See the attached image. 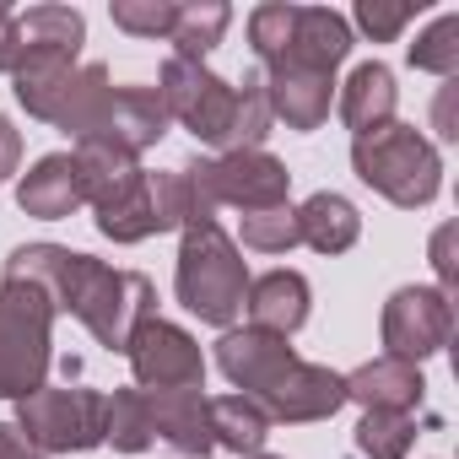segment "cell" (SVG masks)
Masks as SVG:
<instances>
[{
  "mask_svg": "<svg viewBox=\"0 0 459 459\" xmlns=\"http://www.w3.org/2000/svg\"><path fill=\"white\" fill-rule=\"evenodd\" d=\"M12 281H39L55 298V314H76L98 346L125 351L130 335L157 319V287L141 271H114L92 255H76L65 244H22L6 260Z\"/></svg>",
  "mask_w": 459,
  "mask_h": 459,
  "instance_id": "obj_1",
  "label": "cell"
},
{
  "mask_svg": "<svg viewBox=\"0 0 459 459\" xmlns=\"http://www.w3.org/2000/svg\"><path fill=\"white\" fill-rule=\"evenodd\" d=\"M17 28H22V60L12 71V92L33 119L55 125V114L76 82L87 17L76 6H28V12H17Z\"/></svg>",
  "mask_w": 459,
  "mask_h": 459,
  "instance_id": "obj_2",
  "label": "cell"
},
{
  "mask_svg": "<svg viewBox=\"0 0 459 459\" xmlns=\"http://www.w3.org/2000/svg\"><path fill=\"white\" fill-rule=\"evenodd\" d=\"M249 265L238 255V244L221 233L216 221H195L184 227V244H178V303L200 319V325H216V330H233L238 314H244V298H249Z\"/></svg>",
  "mask_w": 459,
  "mask_h": 459,
  "instance_id": "obj_3",
  "label": "cell"
},
{
  "mask_svg": "<svg viewBox=\"0 0 459 459\" xmlns=\"http://www.w3.org/2000/svg\"><path fill=\"white\" fill-rule=\"evenodd\" d=\"M184 189H189V216L195 221H216L221 205H238L244 216L249 211H271V205H287L292 195V173L281 157H271L265 146L260 152H221V157H195L178 168Z\"/></svg>",
  "mask_w": 459,
  "mask_h": 459,
  "instance_id": "obj_4",
  "label": "cell"
},
{
  "mask_svg": "<svg viewBox=\"0 0 459 459\" xmlns=\"http://www.w3.org/2000/svg\"><path fill=\"white\" fill-rule=\"evenodd\" d=\"M351 168L368 189H378L389 205L400 211H421L437 200V184H443V157L437 146L416 130V125H384L373 135H357L351 141Z\"/></svg>",
  "mask_w": 459,
  "mask_h": 459,
  "instance_id": "obj_5",
  "label": "cell"
},
{
  "mask_svg": "<svg viewBox=\"0 0 459 459\" xmlns=\"http://www.w3.org/2000/svg\"><path fill=\"white\" fill-rule=\"evenodd\" d=\"M55 298L39 281H0V400H28L49 378Z\"/></svg>",
  "mask_w": 459,
  "mask_h": 459,
  "instance_id": "obj_6",
  "label": "cell"
},
{
  "mask_svg": "<svg viewBox=\"0 0 459 459\" xmlns=\"http://www.w3.org/2000/svg\"><path fill=\"white\" fill-rule=\"evenodd\" d=\"M44 459L49 454H87L103 443V394L98 389H33L28 400H17V421H12Z\"/></svg>",
  "mask_w": 459,
  "mask_h": 459,
  "instance_id": "obj_7",
  "label": "cell"
},
{
  "mask_svg": "<svg viewBox=\"0 0 459 459\" xmlns=\"http://www.w3.org/2000/svg\"><path fill=\"white\" fill-rule=\"evenodd\" d=\"M157 98H162L168 119H178L195 141L227 152V130H233V87H227L216 71H205L200 60H178L173 55L162 65Z\"/></svg>",
  "mask_w": 459,
  "mask_h": 459,
  "instance_id": "obj_8",
  "label": "cell"
},
{
  "mask_svg": "<svg viewBox=\"0 0 459 459\" xmlns=\"http://www.w3.org/2000/svg\"><path fill=\"white\" fill-rule=\"evenodd\" d=\"M130 373H135V389L146 394H162V389H205V357H200V341L168 319H146L130 346Z\"/></svg>",
  "mask_w": 459,
  "mask_h": 459,
  "instance_id": "obj_9",
  "label": "cell"
},
{
  "mask_svg": "<svg viewBox=\"0 0 459 459\" xmlns=\"http://www.w3.org/2000/svg\"><path fill=\"white\" fill-rule=\"evenodd\" d=\"M454 335V308L437 287H400L384 303V357L421 368Z\"/></svg>",
  "mask_w": 459,
  "mask_h": 459,
  "instance_id": "obj_10",
  "label": "cell"
},
{
  "mask_svg": "<svg viewBox=\"0 0 459 459\" xmlns=\"http://www.w3.org/2000/svg\"><path fill=\"white\" fill-rule=\"evenodd\" d=\"M255 405H260L271 421H325V416H335V411L346 405V373L298 357L292 368H281V373L255 394Z\"/></svg>",
  "mask_w": 459,
  "mask_h": 459,
  "instance_id": "obj_11",
  "label": "cell"
},
{
  "mask_svg": "<svg viewBox=\"0 0 459 459\" xmlns=\"http://www.w3.org/2000/svg\"><path fill=\"white\" fill-rule=\"evenodd\" d=\"M298 362V351L281 341V335H265V330H255V325H233V330H221V341H216V368L227 373V384H233L238 394H260L281 368H292Z\"/></svg>",
  "mask_w": 459,
  "mask_h": 459,
  "instance_id": "obj_12",
  "label": "cell"
},
{
  "mask_svg": "<svg viewBox=\"0 0 459 459\" xmlns=\"http://www.w3.org/2000/svg\"><path fill=\"white\" fill-rule=\"evenodd\" d=\"M260 76H265L271 119H281L287 130H319L330 119L335 76L308 71V65H260Z\"/></svg>",
  "mask_w": 459,
  "mask_h": 459,
  "instance_id": "obj_13",
  "label": "cell"
},
{
  "mask_svg": "<svg viewBox=\"0 0 459 459\" xmlns=\"http://www.w3.org/2000/svg\"><path fill=\"white\" fill-rule=\"evenodd\" d=\"M168 125H173V119H168L157 87H114L108 114H103V130H98L92 141H108V146L141 157V152H152V146L168 135Z\"/></svg>",
  "mask_w": 459,
  "mask_h": 459,
  "instance_id": "obj_14",
  "label": "cell"
},
{
  "mask_svg": "<svg viewBox=\"0 0 459 459\" xmlns=\"http://www.w3.org/2000/svg\"><path fill=\"white\" fill-rule=\"evenodd\" d=\"M17 205L39 221H65L71 211L87 205V189H82V168L71 152H49L39 157L22 178H17Z\"/></svg>",
  "mask_w": 459,
  "mask_h": 459,
  "instance_id": "obj_15",
  "label": "cell"
},
{
  "mask_svg": "<svg viewBox=\"0 0 459 459\" xmlns=\"http://www.w3.org/2000/svg\"><path fill=\"white\" fill-rule=\"evenodd\" d=\"M308 303H314V292H308V281H303L298 271H265V276L249 281L244 314H249L255 330L292 341V335L308 325Z\"/></svg>",
  "mask_w": 459,
  "mask_h": 459,
  "instance_id": "obj_16",
  "label": "cell"
},
{
  "mask_svg": "<svg viewBox=\"0 0 459 459\" xmlns=\"http://www.w3.org/2000/svg\"><path fill=\"white\" fill-rule=\"evenodd\" d=\"M346 55H351V22L341 12H330V6H298L292 39H287L276 65H308V71L335 76V65Z\"/></svg>",
  "mask_w": 459,
  "mask_h": 459,
  "instance_id": "obj_17",
  "label": "cell"
},
{
  "mask_svg": "<svg viewBox=\"0 0 459 459\" xmlns=\"http://www.w3.org/2000/svg\"><path fill=\"white\" fill-rule=\"evenodd\" d=\"M146 394V389H141ZM152 405V432L168 437L184 459H205L216 448V432H211V400L200 389H162V394H146Z\"/></svg>",
  "mask_w": 459,
  "mask_h": 459,
  "instance_id": "obj_18",
  "label": "cell"
},
{
  "mask_svg": "<svg viewBox=\"0 0 459 459\" xmlns=\"http://www.w3.org/2000/svg\"><path fill=\"white\" fill-rule=\"evenodd\" d=\"M421 400H427V378L411 362L373 357L357 373H346V405H362V411H416Z\"/></svg>",
  "mask_w": 459,
  "mask_h": 459,
  "instance_id": "obj_19",
  "label": "cell"
},
{
  "mask_svg": "<svg viewBox=\"0 0 459 459\" xmlns=\"http://www.w3.org/2000/svg\"><path fill=\"white\" fill-rule=\"evenodd\" d=\"M394 108H400V87H394V71L368 60L346 76L341 87V119L351 135H373L384 125H394Z\"/></svg>",
  "mask_w": 459,
  "mask_h": 459,
  "instance_id": "obj_20",
  "label": "cell"
},
{
  "mask_svg": "<svg viewBox=\"0 0 459 459\" xmlns=\"http://www.w3.org/2000/svg\"><path fill=\"white\" fill-rule=\"evenodd\" d=\"M298 238L319 255H346L357 238H362V211L335 195V189H319L298 205Z\"/></svg>",
  "mask_w": 459,
  "mask_h": 459,
  "instance_id": "obj_21",
  "label": "cell"
},
{
  "mask_svg": "<svg viewBox=\"0 0 459 459\" xmlns=\"http://www.w3.org/2000/svg\"><path fill=\"white\" fill-rule=\"evenodd\" d=\"M98 211V233L114 238V244H141L157 233V211H152V173H130L108 200L92 205Z\"/></svg>",
  "mask_w": 459,
  "mask_h": 459,
  "instance_id": "obj_22",
  "label": "cell"
},
{
  "mask_svg": "<svg viewBox=\"0 0 459 459\" xmlns=\"http://www.w3.org/2000/svg\"><path fill=\"white\" fill-rule=\"evenodd\" d=\"M211 432H216V448H233L238 459H249V454H265L271 416L249 394H216L211 400Z\"/></svg>",
  "mask_w": 459,
  "mask_h": 459,
  "instance_id": "obj_23",
  "label": "cell"
},
{
  "mask_svg": "<svg viewBox=\"0 0 459 459\" xmlns=\"http://www.w3.org/2000/svg\"><path fill=\"white\" fill-rule=\"evenodd\" d=\"M108 98H114L108 65H82L76 82H71V92H65V103H60V114H55V125H60L65 135H76V141H92V135L103 130Z\"/></svg>",
  "mask_w": 459,
  "mask_h": 459,
  "instance_id": "obj_24",
  "label": "cell"
},
{
  "mask_svg": "<svg viewBox=\"0 0 459 459\" xmlns=\"http://www.w3.org/2000/svg\"><path fill=\"white\" fill-rule=\"evenodd\" d=\"M227 28H233V6H221V0H189V6H178L168 39H173L178 60H200L205 65V55L221 44Z\"/></svg>",
  "mask_w": 459,
  "mask_h": 459,
  "instance_id": "obj_25",
  "label": "cell"
},
{
  "mask_svg": "<svg viewBox=\"0 0 459 459\" xmlns=\"http://www.w3.org/2000/svg\"><path fill=\"white\" fill-rule=\"evenodd\" d=\"M152 405L141 389H114L103 394V443H114L119 454H141L152 448Z\"/></svg>",
  "mask_w": 459,
  "mask_h": 459,
  "instance_id": "obj_26",
  "label": "cell"
},
{
  "mask_svg": "<svg viewBox=\"0 0 459 459\" xmlns=\"http://www.w3.org/2000/svg\"><path fill=\"white\" fill-rule=\"evenodd\" d=\"M265 135H271V98H265V76L249 71L244 87H233V130H227V152H260Z\"/></svg>",
  "mask_w": 459,
  "mask_h": 459,
  "instance_id": "obj_27",
  "label": "cell"
},
{
  "mask_svg": "<svg viewBox=\"0 0 459 459\" xmlns=\"http://www.w3.org/2000/svg\"><path fill=\"white\" fill-rule=\"evenodd\" d=\"M411 443H416V416L411 411H362L357 448L368 459H405Z\"/></svg>",
  "mask_w": 459,
  "mask_h": 459,
  "instance_id": "obj_28",
  "label": "cell"
},
{
  "mask_svg": "<svg viewBox=\"0 0 459 459\" xmlns=\"http://www.w3.org/2000/svg\"><path fill=\"white\" fill-rule=\"evenodd\" d=\"M238 233H244V249H260V255H287L298 249V205H271V211H249L238 216Z\"/></svg>",
  "mask_w": 459,
  "mask_h": 459,
  "instance_id": "obj_29",
  "label": "cell"
},
{
  "mask_svg": "<svg viewBox=\"0 0 459 459\" xmlns=\"http://www.w3.org/2000/svg\"><path fill=\"white\" fill-rule=\"evenodd\" d=\"M411 65L416 71H427V76H459V17L454 12H443L416 44H411Z\"/></svg>",
  "mask_w": 459,
  "mask_h": 459,
  "instance_id": "obj_30",
  "label": "cell"
},
{
  "mask_svg": "<svg viewBox=\"0 0 459 459\" xmlns=\"http://www.w3.org/2000/svg\"><path fill=\"white\" fill-rule=\"evenodd\" d=\"M292 22H298V6H281V0L249 12V44H255V60L260 65H276L281 60V49L292 39Z\"/></svg>",
  "mask_w": 459,
  "mask_h": 459,
  "instance_id": "obj_31",
  "label": "cell"
},
{
  "mask_svg": "<svg viewBox=\"0 0 459 459\" xmlns=\"http://www.w3.org/2000/svg\"><path fill=\"white\" fill-rule=\"evenodd\" d=\"M108 17H114V28L130 33V39H168L178 6H173V0H114Z\"/></svg>",
  "mask_w": 459,
  "mask_h": 459,
  "instance_id": "obj_32",
  "label": "cell"
},
{
  "mask_svg": "<svg viewBox=\"0 0 459 459\" xmlns=\"http://www.w3.org/2000/svg\"><path fill=\"white\" fill-rule=\"evenodd\" d=\"M421 12V0L411 6V0H362L357 6V28L373 39V44H389V39H400L405 33V22Z\"/></svg>",
  "mask_w": 459,
  "mask_h": 459,
  "instance_id": "obj_33",
  "label": "cell"
},
{
  "mask_svg": "<svg viewBox=\"0 0 459 459\" xmlns=\"http://www.w3.org/2000/svg\"><path fill=\"white\" fill-rule=\"evenodd\" d=\"M454 244H459V221H443L432 233V271H437V292L454 303V287H459V260H454Z\"/></svg>",
  "mask_w": 459,
  "mask_h": 459,
  "instance_id": "obj_34",
  "label": "cell"
},
{
  "mask_svg": "<svg viewBox=\"0 0 459 459\" xmlns=\"http://www.w3.org/2000/svg\"><path fill=\"white\" fill-rule=\"evenodd\" d=\"M454 103H459V82L448 76V82H443V92H437V103H432V130H437L443 141H459V119H454Z\"/></svg>",
  "mask_w": 459,
  "mask_h": 459,
  "instance_id": "obj_35",
  "label": "cell"
},
{
  "mask_svg": "<svg viewBox=\"0 0 459 459\" xmlns=\"http://www.w3.org/2000/svg\"><path fill=\"white\" fill-rule=\"evenodd\" d=\"M17 60H22V28L12 6H0V71H17Z\"/></svg>",
  "mask_w": 459,
  "mask_h": 459,
  "instance_id": "obj_36",
  "label": "cell"
},
{
  "mask_svg": "<svg viewBox=\"0 0 459 459\" xmlns=\"http://www.w3.org/2000/svg\"><path fill=\"white\" fill-rule=\"evenodd\" d=\"M17 162H22V135H17V125L6 114H0V184L17 173Z\"/></svg>",
  "mask_w": 459,
  "mask_h": 459,
  "instance_id": "obj_37",
  "label": "cell"
},
{
  "mask_svg": "<svg viewBox=\"0 0 459 459\" xmlns=\"http://www.w3.org/2000/svg\"><path fill=\"white\" fill-rule=\"evenodd\" d=\"M0 459H44V454H39V448L12 427V421H0Z\"/></svg>",
  "mask_w": 459,
  "mask_h": 459,
  "instance_id": "obj_38",
  "label": "cell"
},
{
  "mask_svg": "<svg viewBox=\"0 0 459 459\" xmlns=\"http://www.w3.org/2000/svg\"><path fill=\"white\" fill-rule=\"evenodd\" d=\"M249 459H281V454H249Z\"/></svg>",
  "mask_w": 459,
  "mask_h": 459,
  "instance_id": "obj_39",
  "label": "cell"
}]
</instances>
